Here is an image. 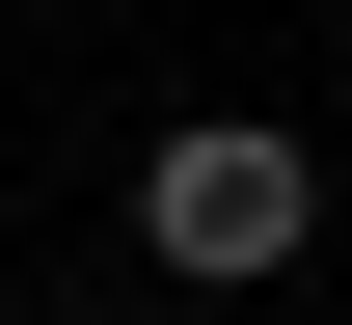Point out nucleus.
<instances>
[{
    "label": "nucleus",
    "mask_w": 352,
    "mask_h": 325,
    "mask_svg": "<svg viewBox=\"0 0 352 325\" xmlns=\"http://www.w3.org/2000/svg\"><path fill=\"white\" fill-rule=\"evenodd\" d=\"M135 244H163V271L244 325V298H271V271L325 244V163L271 136V109H190V136H135Z\"/></svg>",
    "instance_id": "obj_1"
}]
</instances>
